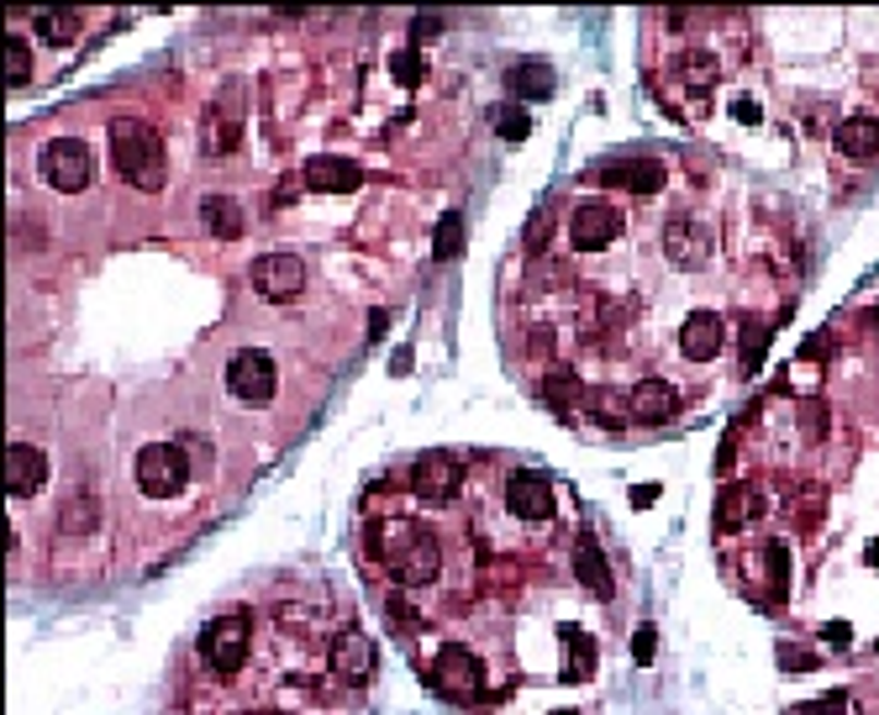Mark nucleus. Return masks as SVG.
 I'll list each match as a JSON object with an SVG mask.
<instances>
[{"mask_svg":"<svg viewBox=\"0 0 879 715\" xmlns=\"http://www.w3.org/2000/svg\"><path fill=\"white\" fill-rule=\"evenodd\" d=\"M111 163H117V174H122L132 190H158L164 174H169L164 137H158L143 117H117L111 121Z\"/></svg>","mask_w":879,"mask_h":715,"instance_id":"obj_1","label":"nucleus"},{"mask_svg":"<svg viewBox=\"0 0 879 715\" xmlns=\"http://www.w3.org/2000/svg\"><path fill=\"white\" fill-rule=\"evenodd\" d=\"M374 553L390 563V573L400 584H426L437 573V542H432L426 526H411V521L374 526Z\"/></svg>","mask_w":879,"mask_h":715,"instance_id":"obj_2","label":"nucleus"},{"mask_svg":"<svg viewBox=\"0 0 879 715\" xmlns=\"http://www.w3.org/2000/svg\"><path fill=\"white\" fill-rule=\"evenodd\" d=\"M201 657H206V668L221 674V679H232V674L243 668V657H248V616L243 610L216 616V621L201 631Z\"/></svg>","mask_w":879,"mask_h":715,"instance_id":"obj_3","label":"nucleus"},{"mask_svg":"<svg viewBox=\"0 0 879 715\" xmlns=\"http://www.w3.org/2000/svg\"><path fill=\"white\" fill-rule=\"evenodd\" d=\"M184 484H190V463H184V452L174 443H153L137 452V489L143 495L169 500V495H180Z\"/></svg>","mask_w":879,"mask_h":715,"instance_id":"obj_4","label":"nucleus"},{"mask_svg":"<svg viewBox=\"0 0 879 715\" xmlns=\"http://www.w3.org/2000/svg\"><path fill=\"white\" fill-rule=\"evenodd\" d=\"M37 169H43V179L53 184V190H63V195H74V190H85L91 184V148L80 143V137H53L48 148L37 153Z\"/></svg>","mask_w":879,"mask_h":715,"instance_id":"obj_5","label":"nucleus"},{"mask_svg":"<svg viewBox=\"0 0 879 715\" xmlns=\"http://www.w3.org/2000/svg\"><path fill=\"white\" fill-rule=\"evenodd\" d=\"M227 385L243 405H269L274 400V358L264 348H243L227 363Z\"/></svg>","mask_w":879,"mask_h":715,"instance_id":"obj_6","label":"nucleus"},{"mask_svg":"<svg viewBox=\"0 0 879 715\" xmlns=\"http://www.w3.org/2000/svg\"><path fill=\"white\" fill-rule=\"evenodd\" d=\"M432 684H437V694H448V700H474L485 689V668H480V657L469 653V647H443L437 663H432Z\"/></svg>","mask_w":879,"mask_h":715,"instance_id":"obj_7","label":"nucleus"},{"mask_svg":"<svg viewBox=\"0 0 879 715\" xmlns=\"http://www.w3.org/2000/svg\"><path fill=\"white\" fill-rule=\"evenodd\" d=\"M253 290L264 300H296L305 290V264L296 258V253H264V258H253Z\"/></svg>","mask_w":879,"mask_h":715,"instance_id":"obj_8","label":"nucleus"},{"mask_svg":"<svg viewBox=\"0 0 879 715\" xmlns=\"http://www.w3.org/2000/svg\"><path fill=\"white\" fill-rule=\"evenodd\" d=\"M595 179H606L611 190H633V195H659L664 190V163L648 153H627V158H606Z\"/></svg>","mask_w":879,"mask_h":715,"instance_id":"obj_9","label":"nucleus"},{"mask_svg":"<svg viewBox=\"0 0 879 715\" xmlns=\"http://www.w3.org/2000/svg\"><path fill=\"white\" fill-rule=\"evenodd\" d=\"M616 232H622V216H616L606 201H585V206L569 216V242H575L579 253H601L606 242H616Z\"/></svg>","mask_w":879,"mask_h":715,"instance_id":"obj_10","label":"nucleus"},{"mask_svg":"<svg viewBox=\"0 0 879 715\" xmlns=\"http://www.w3.org/2000/svg\"><path fill=\"white\" fill-rule=\"evenodd\" d=\"M411 489H417L422 500H454L458 495V458L454 452H443V447L422 452V458L411 463Z\"/></svg>","mask_w":879,"mask_h":715,"instance_id":"obj_11","label":"nucleus"},{"mask_svg":"<svg viewBox=\"0 0 879 715\" xmlns=\"http://www.w3.org/2000/svg\"><path fill=\"white\" fill-rule=\"evenodd\" d=\"M506 506H511V516H521V521H547V516L558 510V500H553V478L532 474V469L511 474V484H506Z\"/></svg>","mask_w":879,"mask_h":715,"instance_id":"obj_12","label":"nucleus"},{"mask_svg":"<svg viewBox=\"0 0 879 715\" xmlns=\"http://www.w3.org/2000/svg\"><path fill=\"white\" fill-rule=\"evenodd\" d=\"M238 143H243V106L212 100L206 106V121H201V148L212 153V158H221V153H232Z\"/></svg>","mask_w":879,"mask_h":715,"instance_id":"obj_13","label":"nucleus"},{"mask_svg":"<svg viewBox=\"0 0 879 715\" xmlns=\"http://www.w3.org/2000/svg\"><path fill=\"white\" fill-rule=\"evenodd\" d=\"M722 342H727V327H722L717 311L685 316V327H679V353L690 358V363H711V358L722 353Z\"/></svg>","mask_w":879,"mask_h":715,"instance_id":"obj_14","label":"nucleus"},{"mask_svg":"<svg viewBox=\"0 0 879 715\" xmlns=\"http://www.w3.org/2000/svg\"><path fill=\"white\" fill-rule=\"evenodd\" d=\"M305 184H311V190H322V195H348V190H359V184H364V169H359L353 158L316 153V158L305 163Z\"/></svg>","mask_w":879,"mask_h":715,"instance_id":"obj_15","label":"nucleus"},{"mask_svg":"<svg viewBox=\"0 0 879 715\" xmlns=\"http://www.w3.org/2000/svg\"><path fill=\"white\" fill-rule=\"evenodd\" d=\"M43 484H48V458L27 443H11V452H5V489L11 495H37Z\"/></svg>","mask_w":879,"mask_h":715,"instance_id":"obj_16","label":"nucleus"},{"mask_svg":"<svg viewBox=\"0 0 879 715\" xmlns=\"http://www.w3.org/2000/svg\"><path fill=\"white\" fill-rule=\"evenodd\" d=\"M333 668L348 684H364L369 674H374V642H369L364 631H342L333 642Z\"/></svg>","mask_w":879,"mask_h":715,"instance_id":"obj_17","label":"nucleus"},{"mask_svg":"<svg viewBox=\"0 0 879 715\" xmlns=\"http://www.w3.org/2000/svg\"><path fill=\"white\" fill-rule=\"evenodd\" d=\"M575 573H579V584H585L590 595H611V568H606V553H601L595 532L575 536Z\"/></svg>","mask_w":879,"mask_h":715,"instance_id":"obj_18","label":"nucleus"},{"mask_svg":"<svg viewBox=\"0 0 879 715\" xmlns=\"http://www.w3.org/2000/svg\"><path fill=\"white\" fill-rule=\"evenodd\" d=\"M832 143H838V153H843V158H858V163H869V158H879V121H875V117H848V121H838Z\"/></svg>","mask_w":879,"mask_h":715,"instance_id":"obj_19","label":"nucleus"},{"mask_svg":"<svg viewBox=\"0 0 879 715\" xmlns=\"http://www.w3.org/2000/svg\"><path fill=\"white\" fill-rule=\"evenodd\" d=\"M664 247H669V258L674 264H706V253H711V238H706V227L700 221H669V232H664Z\"/></svg>","mask_w":879,"mask_h":715,"instance_id":"obj_20","label":"nucleus"},{"mask_svg":"<svg viewBox=\"0 0 879 715\" xmlns=\"http://www.w3.org/2000/svg\"><path fill=\"white\" fill-rule=\"evenodd\" d=\"M633 416L637 421H674L679 416V395H674V385H664V379H642V385L633 389Z\"/></svg>","mask_w":879,"mask_h":715,"instance_id":"obj_21","label":"nucleus"},{"mask_svg":"<svg viewBox=\"0 0 879 715\" xmlns=\"http://www.w3.org/2000/svg\"><path fill=\"white\" fill-rule=\"evenodd\" d=\"M201 221H206V232H216V238H243V206L238 201L206 195L201 201Z\"/></svg>","mask_w":879,"mask_h":715,"instance_id":"obj_22","label":"nucleus"},{"mask_svg":"<svg viewBox=\"0 0 879 715\" xmlns=\"http://www.w3.org/2000/svg\"><path fill=\"white\" fill-rule=\"evenodd\" d=\"M758 510H763V495L748 489V484H732V489H722V500H717V521H722V526H743V521L758 516Z\"/></svg>","mask_w":879,"mask_h":715,"instance_id":"obj_23","label":"nucleus"},{"mask_svg":"<svg viewBox=\"0 0 879 715\" xmlns=\"http://www.w3.org/2000/svg\"><path fill=\"white\" fill-rule=\"evenodd\" d=\"M564 642H569V653H575V657H569V668H564V679H569V684L590 679V674H595V637H590L585 626L569 621V626H564Z\"/></svg>","mask_w":879,"mask_h":715,"instance_id":"obj_24","label":"nucleus"},{"mask_svg":"<svg viewBox=\"0 0 879 715\" xmlns=\"http://www.w3.org/2000/svg\"><path fill=\"white\" fill-rule=\"evenodd\" d=\"M553 85H558V74L547 69V63H516L511 69V89L521 95V100H547L553 95Z\"/></svg>","mask_w":879,"mask_h":715,"instance_id":"obj_25","label":"nucleus"},{"mask_svg":"<svg viewBox=\"0 0 879 715\" xmlns=\"http://www.w3.org/2000/svg\"><path fill=\"white\" fill-rule=\"evenodd\" d=\"M737 331H743V368H748V374H758V363H763L769 342H774V322H758V316H748Z\"/></svg>","mask_w":879,"mask_h":715,"instance_id":"obj_26","label":"nucleus"},{"mask_svg":"<svg viewBox=\"0 0 879 715\" xmlns=\"http://www.w3.org/2000/svg\"><path fill=\"white\" fill-rule=\"evenodd\" d=\"M432 253H437L443 264L463 253V216H458V210H448V216L437 221V232H432Z\"/></svg>","mask_w":879,"mask_h":715,"instance_id":"obj_27","label":"nucleus"},{"mask_svg":"<svg viewBox=\"0 0 879 715\" xmlns=\"http://www.w3.org/2000/svg\"><path fill=\"white\" fill-rule=\"evenodd\" d=\"M27 80H32V53H27V43L11 32V37H5V85L22 89Z\"/></svg>","mask_w":879,"mask_h":715,"instance_id":"obj_28","label":"nucleus"},{"mask_svg":"<svg viewBox=\"0 0 879 715\" xmlns=\"http://www.w3.org/2000/svg\"><path fill=\"white\" fill-rule=\"evenodd\" d=\"M37 32H43L48 43H74V37H80V11H43V16H37Z\"/></svg>","mask_w":879,"mask_h":715,"instance_id":"obj_29","label":"nucleus"},{"mask_svg":"<svg viewBox=\"0 0 879 715\" xmlns=\"http://www.w3.org/2000/svg\"><path fill=\"white\" fill-rule=\"evenodd\" d=\"M763 563H769L774 599H785L790 595V547H785V542H769V547H763Z\"/></svg>","mask_w":879,"mask_h":715,"instance_id":"obj_30","label":"nucleus"},{"mask_svg":"<svg viewBox=\"0 0 879 715\" xmlns=\"http://www.w3.org/2000/svg\"><path fill=\"white\" fill-rule=\"evenodd\" d=\"M543 395H547V405L569 411V405H575V395H579V379L569 374V368H553V374L543 379Z\"/></svg>","mask_w":879,"mask_h":715,"instance_id":"obj_31","label":"nucleus"},{"mask_svg":"<svg viewBox=\"0 0 879 715\" xmlns=\"http://www.w3.org/2000/svg\"><path fill=\"white\" fill-rule=\"evenodd\" d=\"M63 526H69V532H91V526H100V506H95L91 495H74V500L63 506Z\"/></svg>","mask_w":879,"mask_h":715,"instance_id":"obj_32","label":"nucleus"},{"mask_svg":"<svg viewBox=\"0 0 879 715\" xmlns=\"http://www.w3.org/2000/svg\"><path fill=\"white\" fill-rule=\"evenodd\" d=\"M495 132H501L506 143H521V137L532 132V117H527L521 106H501V111H495Z\"/></svg>","mask_w":879,"mask_h":715,"instance_id":"obj_33","label":"nucleus"},{"mask_svg":"<svg viewBox=\"0 0 879 715\" xmlns=\"http://www.w3.org/2000/svg\"><path fill=\"white\" fill-rule=\"evenodd\" d=\"M774 657H780V668H785V674H811V668L821 663L817 653H806V647H795V642H780Z\"/></svg>","mask_w":879,"mask_h":715,"instance_id":"obj_34","label":"nucleus"},{"mask_svg":"<svg viewBox=\"0 0 879 715\" xmlns=\"http://www.w3.org/2000/svg\"><path fill=\"white\" fill-rule=\"evenodd\" d=\"M390 74L400 85H422V53H417V48H400L390 59Z\"/></svg>","mask_w":879,"mask_h":715,"instance_id":"obj_35","label":"nucleus"},{"mask_svg":"<svg viewBox=\"0 0 879 715\" xmlns=\"http://www.w3.org/2000/svg\"><path fill=\"white\" fill-rule=\"evenodd\" d=\"M795 715H848V694L838 689V694H827V700H811V705H800Z\"/></svg>","mask_w":879,"mask_h":715,"instance_id":"obj_36","label":"nucleus"},{"mask_svg":"<svg viewBox=\"0 0 879 715\" xmlns=\"http://www.w3.org/2000/svg\"><path fill=\"white\" fill-rule=\"evenodd\" d=\"M800 426H806L811 437H821V432H827V405H821V400H800Z\"/></svg>","mask_w":879,"mask_h":715,"instance_id":"obj_37","label":"nucleus"},{"mask_svg":"<svg viewBox=\"0 0 879 715\" xmlns=\"http://www.w3.org/2000/svg\"><path fill=\"white\" fill-rule=\"evenodd\" d=\"M653 653H659V631H653V626H637L633 657H637V663H653Z\"/></svg>","mask_w":879,"mask_h":715,"instance_id":"obj_38","label":"nucleus"},{"mask_svg":"<svg viewBox=\"0 0 879 715\" xmlns=\"http://www.w3.org/2000/svg\"><path fill=\"white\" fill-rule=\"evenodd\" d=\"M443 32V16H432V11H422L417 22H411V48H422L426 37H437Z\"/></svg>","mask_w":879,"mask_h":715,"instance_id":"obj_39","label":"nucleus"},{"mask_svg":"<svg viewBox=\"0 0 879 715\" xmlns=\"http://www.w3.org/2000/svg\"><path fill=\"white\" fill-rule=\"evenodd\" d=\"M827 353H832V331H817V337L800 342V358H811V363H821Z\"/></svg>","mask_w":879,"mask_h":715,"instance_id":"obj_40","label":"nucleus"},{"mask_svg":"<svg viewBox=\"0 0 879 715\" xmlns=\"http://www.w3.org/2000/svg\"><path fill=\"white\" fill-rule=\"evenodd\" d=\"M543 242H547V206L538 210V216H532V227H527V253H538Z\"/></svg>","mask_w":879,"mask_h":715,"instance_id":"obj_41","label":"nucleus"},{"mask_svg":"<svg viewBox=\"0 0 879 715\" xmlns=\"http://www.w3.org/2000/svg\"><path fill=\"white\" fill-rule=\"evenodd\" d=\"M821 637H827V642H838V647H848L853 631H848V621H832V626H821Z\"/></svg>","mask_w":879,"mask_h":715,"instance_id":"obj_42","label":"nucleus"},{"mask_svg":"<svg viewBox=\"0 0 879 715\" xmlns=\"http://www.w3.org/2000/svg\"><path fill=\"white\" fill-rule=\"evenodd\" d=\"M390 621H400V626H417V616H411V605H406V599H390Z\"/></svg>","mask_w":879,"mask_h":715,"instance_id":"obj_43","label":"nucleus"},{"mask_svg":"<svg viewBox=\"0 0 879 715\" xmlns=\"http://www.w3.org/2000/svg\"><path fill=\"white\" fill-rule=\"evenodd\" d=\"M659 500V484H637L633 489V506H653Z\"/></svg>","mask_w":879,"mask_h":715,"instance_id":"obj_44","label":"nucleus"},{"mask_svg":"<svg viewBox=\"0 0 879 715\" xmlns=\"http://www.w3.org/2000/svg\"><path fill=\"white\" fill-rule=\"evenodd\" d=\"M732 111H737V121H748V126H758V100H737Z\"/></svg>","mask_w":879,"mask_h":715,"instance_id":"obj_45","label":"nucleus"},{"mask_svg":"<svg viewBox=\"0 0 879 715\" xmlns=\"http://www.w3.org/2000/svg\"><path fill=\"white\" fill-rule=\"evenodd\" d=\"M553 715H579V711H553Z\"/></svg>","mask_w":879,"mask_h":715,"instance_id":"obj_46","label":"nucleus"},{"mask_svg":"<svg viewBox=\"0 0 879 715\" xmlns=\"http://www.w3.org/2000/svg\"><path fill=\"white\" fill-rule=\"evenodd\" d=\"M875 331H879V305H875Z\"/></svg>","mask_w":879,"mask_h":715,"instance_id":"obj_47","label":"nucleus"}]
</instances>
